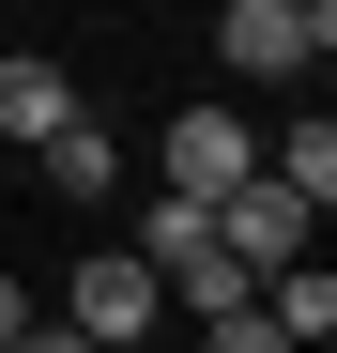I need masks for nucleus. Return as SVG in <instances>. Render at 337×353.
Returning <instances> with one entry per match:
<instances>
[{
	"instance_id": "6",
	"label": "nucleus",
	"mask_w": 337,
	"mask_h": 353,
	"mask_svg": "<svg viewBox=\"0 0 337 353\" xmlns=\"http://www.w3.org/2000/svg\"><path fill=\"white\" fill-rule=\"evenodd\" d=\"M153 292H184V323H215V307H246L261 276H246V261H230V246L199 230V246H168V261H153Z\"/></svg>"
},
{
	"instance_id": "9",
	"label": "nucleus",
	"mask_w": 337,
	"mask_h": 353,
	"mask_svg": "<svg viewBox=\"0 0 337 353\" xmlns=\"http://www.w3.org/2000/svg\"><path fill=\"white\" fill-rule=\"evenodd\" d=\"M31 154H46V185H62V200H92L107 169H123V154H107V123H92V108H77L62 139H31Z\"/></svg>"
},
{
	"instance_id": "7",
	"label": "nucleus",
	"mask_w": 337,
	"mask_h": 353,
	"mask_svg": "<svg viewBox=\"0 0 337 353\" xmlns=\"http://www.w3.org/2000/svg\"><path fill=\"white\" fill-rule=\"evenodd\" d=\"M261 307H276V338H292V353H322V323H337V276H307V246H292V261H261Z\"/></svg>"
},
{
	"instance_id": "1",
	"label": "nucleus",
	"mask_w": 337,
	"mask_h": 353,
	"mask_svg": "<svg viewBox=\"0 0 337 353\" xmlns=\"http://www.w3.org/2000/svg\"><path fill=\"white\" fill-rule=\"evenodd\" d=\"M153 307H168V292H153V261H138V246H107V261H77V276H62V323H77V338H107V353H138V338H153Z\"/></svg>"
},
{
	"instance_id": "12",
	"label": "nucleus",
	"mask_w": 337,
	"mask_h": 353,
	"mask_svg": "<svg viewBox=\"0 0 337 353\" xmlns=\"http://www.w3.org/2000/svg\"><path fill=\"white\" fill-rule=\"evenodd\" d=\"M16 323H31V292H16V276H0V353H16Z\"/></svg>"
},
{
	"instance_id": "4",
	"label": "nucleus",
	"mask_w": 337,
	"mask_h": 353,
	"mask_svg": "<svg viewBox=\"0 0 337 353\" xmlns=\"http://www.w3.org/2000/svg\"><path fill=\"white\" fill-rule=\"evenodd\" d=\"M246 169H261V139L230 123V108H184V123H168V185H184V200H215V185H246Z\"/></svg>"
},
{
	"instance_id": "10",
	"label": "nucleus",
	"mask_w": 337,
	"mask_h": 353,
	"mask_svg": "<svg viewBox=\"0 0 337 353\" xmlns=\"http://www.w3.org/2000/svg\"><path fill=\"white\" fill-rule=\"evenodd\" d=\"M199 353H292V338H276V307L246 292V307H215V323H199Z\"/></svg>"
},
{
	"instance_id": "5",
	"label": "nucleus",
	"mask_w": 337,
	"mask_h": 353,
	"mask_svg": "<svg viewBox=\"0 0 337 353\" xmlns=\"http://www.w3.org/2000/svg\"><path fill=\"white\" fill-rule=\"evenodd\" d=\"M62 123H77V77L16 46V62H0V139H62Z\"/></svg>"
},
{
	"instance_id": "2",
	"label": "nucleus",
	"mask_w": 337,
	"mask_h": 353,
	"mask_svg": "<svg viewBox=\"0 0 337 353\" xmlns=\"http://www.w3.org/2000/svg\"><path fill=\"white\" fill-rule=\"evenodd\" d=\"M215 246H230L246 276H261V261H292V246H307V200L276 185V169H246V185H215Z\"/></svg>"
},
{
	"instance_id": "3",
	"label": "nucleus",
	"mask_w": 337,
	"mask_h": 353,
	"mask_svg": "<svg viewBox=\"0 0 337 353\" xmlns=\"http://www.w3.org/2000/svg\"><path fill=\"white\" fill-rule=\"evenodd\" d=\"M215 46H230V77H307L337 31H307L292 0H230V16H215Z\"/></svg>"
},
{
	"instance_id": "11",
	"label": "nucleus",
	"mask_w": 337,
	"mask_h": 353,
	"mask_svg": "<svg viewBox=\"0 0 337 353\" xmlns=\"http://www.w3.org/2000/svg\"><path fill=\"white\" fill-rule=\"evenodd\" d=\"M16 353H107V338H77V323H16Z\"/></svg>"
},
{
	"instance_id": "8",
	"label": "nucleus",
	"mask_w": 337,
	"mask_h": 353,
	"mask_svg": "<svg viewBox=\"0 0 337 353\" xmlns=\"http://www.w3.org/2000/svg\"><path fill=\"white\" fill-rule=\"evenodd\" d=\"M261 169H276V185H292V200L322 215V200H337V123H322V108H307V123H292V139H276Z\"/></svg>"
}]
</instances>
